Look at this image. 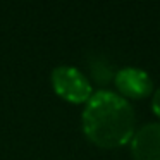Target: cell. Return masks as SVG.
<instances>
[{"label":"cell","instance_id":"6da1fadb","mask_svg":"<svg viewBox=\"0 0 160 160\" xmlns=\"http://www.w3.org/2000/svg\"><path fill=\"white\" fill-rule=\"evenodd\" d=\"M83 131L93 143L103 148H117L134 134V110L122 95L110 90L91 93L84 105Z\"/></svg>","mask_w":160,"mask_h":160},{"label":"cell","instance_id":"7a4b0ae2","mask_svg":"<svg viewBox=\"0 0 160 160\" xmlns=\"http://www.w3.org/2000/svg\"><path fill=\"white\" fill-rule=\"evenodd\" d=\"M50 79L55 93L74 103L88 102L93 93L86 74L74 66H57L50 74Z\"/></svg>","mask_w":160,"mask_h":160},{"label":"cell","instance_id":"3957f363","mask_svg":"<svg viewBox=\"0 0 160 160\" xmlns=\"http://www.w3.org/2000/svg\"><path fill=\"white\" fill-rule=\"evenodd\" d=\"M115 86L121 91L122 97L129 98H143L146 95L152 93L153 81L146 71L139 69V67L126 66L115 72L114 76Z\"/></svg>","mask_w":160,"mask_h":160},{"label":"cell","instance_id":"277c9868","mask_svg":"<svg viewBox=\"0 0 160 160\" xmlns=\"http://www.w3.org/2000/svg\"><path fill=\"white\" fill-rule=\"evenodd\" d=\"M134 160H160V122L143 124L131 138Z\"/></svg>","mask_w":160,"mask_h":160},{"label":"cell","instance_id":"5b68a950","mask_svg":"<svg viewBox=\"0 0 160 160\" xmlns=\"http://www.w3.org/2000/svg\"><path fill=\"white\" fill-rule=\"evenodd\" d=\"M90 71H91L93 79L100 81L102 84H105L108 79H112V76H114L112 64L102 55H93V59L90 60Z\"/></svg>","mask_w":160,"mask_h":160},{"label":"cell","instance_id":"8992f818","mask_svg":"<svg viewBox=\"0 0 160 160\" xmlns=\"http://www.w3.org/2000/svg\"><path fill=\"white\" fill-rule=\"evenodd\" d=\"M152 108L157 115L160 117V88L153 93V98H152Z\"/></svg>","mask_w":160,"mask_h":160}]
</instances>
